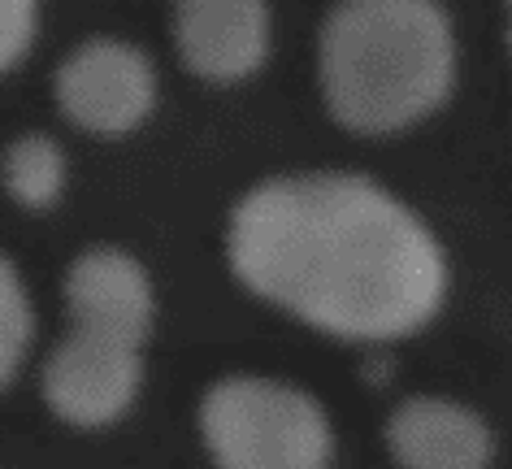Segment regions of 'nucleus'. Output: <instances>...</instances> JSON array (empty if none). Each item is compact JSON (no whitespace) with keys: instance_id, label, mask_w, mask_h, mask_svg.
<instances>
[{"instance_id":"obj_1","label":"nucleus","mask_w":512,"mask_h":469,"mask_svg":"<svg viewBox=\"0 0 512 469\" xmlns=\"http://www.w3.org/2000/svg\"><path fill=\"white\" fill-rule=\"evenodd\" d=\"M226 257L243 287L339 339H400L447 296L430 226L361 174H283L230 213Z\"/></svg>"},{"instance_id":"obj_2","label":"nucleus","mask_w":512,"mask_h":469,"mask_svg":"<svg viewBox=\"0 0 512 469\" xmlns=\"http://www.w3.org/2000/svg\"><path fill=\"white\" fill-rule=\"evenodd\" d=\"M456 74L452 22L430 0H348L322 27V92L352 131H400L443 105Z\"/></svg>"},{"instance_id":"obj_3","label":"nucleus","mask_w":512,"mask_h":469,"mask_svg":"<svg viewBox=\"0 0 512 469\" xmlns=\"http://www.w3.org/2000/svg\"><path fill=\"white\" fill-rule=\"evenodd\" d=\"M217 469H326L330 422L322 404L270 378H222L200 404Z\"/></svg>"},{"instance_id":"obj_4","label":"nucleus","mask_w":512,"mask_h":469,"mask_svg":"<svg viewBox=\"0 0 512 469\" xmlns=\"http://www.w3.org/2000/svg\"><path fill=\"white\" fill-rule=\"evenodd\" d=\"M61 113L100 135H122L139 126L157 105V70L135 44L87 40L57 70Z\"/></svg>"},{"instance_id":"obj_5","label":"nucleus","mask_w":512,"mask_h":469,"mask_svg":"<svg viewBox=\"0 0 512 469\" xmlns=\"http://www.w3.org/2000/svg\"><path fill=\"white\" fill-rule=\"evenodd\" d=\"M139 378V348L74 331L44 361V400L70 426H109L131 409Z\"/></svg>"},{"instance_id":"obj_6","label":"nucleus","mask_w":512,"mask_h":469,"mask_svg":"<svg viewBox=\"0 0 512 469\" xmlns=\"http://www.w3.org/2000/svg\"><path fill=\"white\" fill-rule=\"evenodd\" d=\"M66 304L87 335H105L139 348L152 326V283L131 252L92 248L70 265Z\"/></svg>"},{"instance_id":"obj_7","label":"nucleus","mask_w":512,"mask_h":469,"mask_svg":"<svg viewBox=\"0 0 512 469\" xmlns=\"http://www.w3.org/2000/svg\"><path fill=\"white\" fill-rule=\"evenodd\" d=\"M178 53L196 74L235 83L270 53V9L261 0H183L174 14Z\"/></svg>"},{"instance_id":"obj_8","label":"nucleus","mask_w":512,"mask_h":469,"mask_svg":"<svg viewBox=\"0 0 512 469\" xmlns=\"http://www.w3.org/2000/svg\"><path fill=\"white\" fill-rule=\"evenodd\" d=\"M387 443L404 469H486L491 430L473 409L439 396H413L391 413Z\"/></svg>"},{"instance_id":"obj_9","label":"nucleus","mask_w":512,"mask_h":469,"mask_svg":"<svg viewBox=\"0 0 512 469\" xmlns=\"http://www.w3.org/2000/svg\"><path fill=\"white\" fill-rule=\"evenodd\" d=\"M5 187L22 209H48L66 187V152L53 135H18L5 152Z\"/></svg>"},{"instance_id":"obj_10","label":"nucleus","mask_w":512,"mask_h":469,"mask_svg":"<svg viewBox=\"0 0 512 469\" xmlns=\"http://www.w3.org/2000/svg\"><path fill=\"white\" fill-rule=\"evenodd\" d=\"M31 344V300L22 291L14 261L0 252V387L18 374Z\"/></svg>"},{"instance_id":"obj_11","label":"nucleus","mask_w":512,"mask_h":469,"mask_svg":"<svg viewBox=\"0 0 512 469\" xmlns=\"http://www.w3.org/2000/svg\"><path fill=\"white\" fill-rule=\"evenodd\" d=\"M35 5L31 0H0V74L27 53L35 40Z\"/></svg>"},{"instance_id":"obj_12","label":"nucleus","mask_w":512,"mask_h":469,"mask_svg":"<svg viewBox=\"0 0 512 469\" xmlns=\"http://www.w3.org/2000/svg\"><path fill=\"white\" fill-rule=\"evenodd\" d=\"M508 44H512V14H508Z\"/></svg>"}]
</instances>
